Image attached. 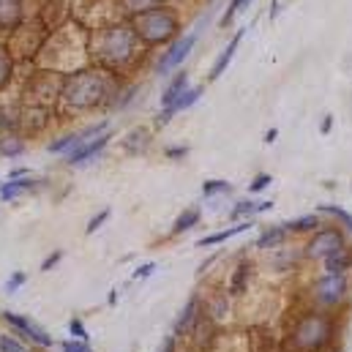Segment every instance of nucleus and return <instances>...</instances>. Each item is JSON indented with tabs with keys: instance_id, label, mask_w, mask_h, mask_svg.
I'll use <instances>...</instances> for the list:
<instances>
[{
	"instance_id": "c9c22d12",
	"label": "nucleus",
	"mask_w": 352,
	"mask_h": 352,
	"mask_svg": "<svg viewBox=\"0 0 352 352\" xmlns=\"http://www.w3.org/2000/svg\"><path fill=\"white\" fill-rule=\"evenodd\" d=\"M28 175H33L28 167H16V170H11V173H8V180H16V177H28Z\"/></svg>"
},
{
	"instance_id": "c756f323",
	"label": "nucleus",
	"mask_w": 352,
	"mask_h": 352,
	"mask_svg": "<svg viewBox=\"0 0 352 352\" xmlns=\"http://www.w3.org/2000/svg\"><path fill=\"white\" fill-rule=\"evenodd\" d=\"M246 3H249V0H232V3H230V8H227V14L221 16V28H227V25L232 22V16H235L241 8H246Z\"/></svg>"
},
{
	"instance_id": "7ed1b4c3",
	"label": "nucleus",
	"mask_w": 352,
	"mask_h": 352,
	"mask_svg": "<svg viewBox=\"0 0 352 352\" xmlns=\"http://www.w3.org/2000/svg\"><path fill=\"white\" fill-rule=\"evenodd\" d=\"M131 50H134V30L118 25V28L107 30V44L98 52H101V58L109 66H118V63H123V60L131 58Z\"/></svg>"
},
{
	"instance_id": "cd10ccee",
	"label": "nucleus",
	"mask_w": 352,
	"mask_h": 352,
	"mask_svg": "<svg viewBox=\"0 0 352 352\" xmlns=\"http://www.w3.org/2000/svg\"><path fill=\"white\" fill-rule=\"evenodd\" d=\"M254 205L257 202H249V199H241L235 208H232V213H230V219H241V216H249V213H254Z\"/></svg>"
},
{
	"instance_id": "f3484780",
	"label": "nucleus",
	"mask_w": 352,
	"mask_h": 352,
	"mask_svg": "<svg viewBox=\"0 0 352 352\" xmlns=\"http://www.w3.org/2000/svg\"><path fill=\"white\" fill-rule=\"evenodd\" d=\"M11 77H14V55L0 44V93L11 85Z\"/></svg>"
},
{
	"instance_id": "393cba45",
	"label": "nucleus",
	"mask_w": 352,
	"mask_h": 352,
	"mask_svg": "<svg viewBox=\"0 0 352 352\" xmlns=\"http://www.w3.org/2000/svg\"><path fill=\"white\" fill-rule=\"evenodd\" d=\"M0 352H30L19 339L14 336H0Z\"/></svg>"
},
{
	"instance_id": "a19ab883",
	"label": "nucleus",
	"mask_w": 352,
	"mask_h": 352,
	"mask_svg": "<svg viewBox=\"0 0 352 352\" xmlns=\"http://www.w3.org/2000/svg\"><path fill=\"white\" fill-rule=\"evenodd\" d=\"M88 352H93V350H88Z\"/></svg>"
},
{
	"instance_id": "1a4fd4ad",
	"label": "nucleus",
	"mask_w": 352,
	"mask_h": 352,
	"mask_svg": "<svg viewBox=\"0 0 352 352\" xmlns=\"http://www.w3.org/2000/svg\"><path fill=\"white\" fill-rule=\"evenodd\" d=\"M25 0H0V33H14L25 28Z\"/></svg>"
},
{
	"instance_id": "2eb2a0df",
	"label": "nucleus",
	"mask_w": 352,
	"mask_h": 352,
	"mask_svg": "<svg viewBox=\"0 0 352 352\" xmlns=\"http://www.w3.org/2000/svg\"><path fill=\"white\" fill-rule=\"evenodd\" d=\"M350 267H352V257H350V252H344V246L322 260V270H325V273H347Z\"/></svg>"
},
{
	"instance_id": "a211bd4d",
	"label": "nucleus",
	"mask_w": 352,
	"mask_h": 352,
	"mask_svg": "<svg viewBox=\"0 0 352 352\" xmlns=\"http://www.w3.org/2000/svg\"><path fill=\"white\" fill-rule=\"evenodd\" d=\"M186 85H188V74L186 72H177L175 80L167 85V90H164V96H162V107H167V104H173L177 96L186 90Z\"/></svg>"
},
{
	"instance_id": "a878e982",
	"label": "nucleus",
	"mask_w": 352,
	"mask_h": 352,
	"mask_svg": "<svg viewBox=\"0 0 352 352\" xmlns=\"http://www.w3.org/2000/svg\"><path fill=\"white\" fill-rule=\"evenodd\" d=\"M25 281H28V273H22V270L11 273V276H8V281H6V295H14Z\"/></svg>"
},
{
	"instance_id": "f03ea898",
	"label": "nucleus",
	"mask_w": 352,
	"mask_h": 352,
	"mask_svg": "<svg viewBox=\"0 0 352 352\" xmlns=\"http://www.w3.org/2000/svg\"><path fill=\"white\" fill-rule=\"evenodd\" d=\"M134 28H137V33H140L145 41H151V44H162V41H167V38L175 33L177 19L170 14V11L148 8V11L140 14V19L134 22Z\"/></svg>"
},
{
	"instance_id": "0eeeda50",
	"label": "nucleus",
	"mask_w": 352,
	"mask_h": 352,
	"mask_svg": "<svg viewBox=\"0 0 352 352\" xmlns=\"http://www.w3.org/2000/svg\"><path fill=\"white\" fill-rule=\"evenodd\" d=\"M109 137H112V131H101L98 137H93V140H88V142L77 145L74 151H69L63 162H66L69 167H82V164H88L90 159H96V156H98V153L107 148Z\"/></svg>"
},
{
	"instance_id": "b1692460",
	"label": "nucleus",
	"mask_w": 352,
	"mask_h": 352,
	"mask_svg": "<svg viewBox=\"0 0 352 352\" xmlns=\"http://www.w3.org/2000/svg\"><path fill=\"white\" fill-rule=\"evenodd\" d=\"M232 191V186L227 183V180H208L205 186H202V194L205 197H213V194H230Z\"/></svg>"
},
{
	"instance_id": "473e14b6",
	"label": "nucleus",
	"mask_w": 352,
	"mask_h": 352,
	"mask_svg": "<svg viewBox=\"0 0 352 352\" xmlns=\"http://www.w3.org/2000/svg\"><path fill=\"white\" fill-rule=\"evenodd\" d=\"M60 260H63V252H52V254H50V257L41 263V270H44V273H47V270H52V267L60 263Z\"/></svg>"
},
{
	"instance_id": "ddd939ff",
	"label": "nucleus",
	"mask_w": 352,
	"mask_h": 352,
	"mask_svg": "<svg viewBox=\"0 0 352 352\" xmlns=\"http://www.w3.org/2000/svg\"><path fill=\"white\" fill-rule=\"evenodd\" d=\"M243 33H246V30H241V33H235V36H232V41L227 44V50L221 52V58H219V60L213 63V69H210V80H219V77L224 74V69L230 66V60H232V55H235V50L241 47V38H243Z\"/></svg>"
},
{
	"instance_id": "f257e3e1",
	"label": "nucleus",
	"mask_w": 352,
	"mask_h": 352,
	"mask_svg": "<svg viewBox=\"0 0 352 352\" xmlns=\"http://www.w3.org/2000/svg\"><path fill=\"white\" fill-rule=\"evenodd\" d=\"M104 93L107 88H104V80L98 72H77L63 82L60 98L72 109H90L104 101Z\"/></svg>"
},
{
	"instance_id": "72a5a7b5",
	"label": "nucleus",
	"mask_w": 352,
	"mask_h": 352,
	"mask_svg": "<svg viewBox=\"0 0 352 352\" xmlns=\"http://www.w3.org/2000/svg\"><path fill=\"white\" fill-rule=\"evenodd\" d=\"M153 270H156V263L142 265V267H137V273H134V278H148V276H151Z\"/></svg>"
},
{
	"instance_id": "412c9836",
	"label": "nucleus",
	"mask_w": 352,
	"mask_h": 352,
	"mask_svg": "<svg viewBox=\"0 0 352 352\" xmlns=\"http://www.w3.org/2000/svg\"><path fill=\"white\" fill-rule=\"evenodd\" d=\"M194 311H197V298H191V300L186 303V309H183V314L177 317V322H175V333H183V331H188V325H191V320H194Z\"/></svg>"
},
{
	"instance_id": "2f4dec72",
	"label": "nucleus",
	"mask_w": 352,
	"mask_h": 352,
	"mask_svg": "<svg viewBox=\"0 0 352 352\" xmlns=\"http://www.w3.org/2000/svg\"><path fill=\"white\" fill-rule=\"evenodd\" d=\"M270 180H273V177H270V175H257V177H254V180H252V186H249V191H252V194H260L263 188H267V186H270Z\"/></svg>"
},
{
	"instance_id": "aec40b11",
	"label": "nucleus",
	"mask_w": 352,
	"mask_h": 352,
	"mask_svg": "<svg viewBox=\"0 0 352 352\" xmlns=\"http://www.w3.org/2000/svg\"><path fill=\"white\" fill-rule=\"evenodd\" d=\"M145 145H148V131H145V129H137V131H131V134L126 137V148H129L131 153H142Z\"/></svg>"
},
{
	"instance_id": "9d476101",
	"label": "nucleus",
	"mask_w": 352,
	"mask_h": 352,
	"mask_svg": "<svg viewBox=\"0 0 352 352\" xmlns=\"http://www.w3.org/2000/svg\"><path fill=\"white\" fill-rule=\"evenodd\" d=\"M202 96V88H186L180 96H177L173 104H167L164 109H162V115H159V126H164V123H170L173 118H175L177 112H183V109H188L197 98Z\"/></svg>"
},
{
	"instance_id": "f8f14e48",
	"label": "nucleus",
	"mask_w": 352,
	"mask_h": 352,
	"mask_svg": "<svg viewBox=\"0 0 352 352\" xmlns=\"http://www.w3.org/2000/svg\"><path fill=\"white\" fill-rule=\"evenodd\" d=\"M38 183L36 180H30L28 177H16V180H6V183H0V199L3 202H11V199H16L22 191H30V188H36Z\"/></svg>"
},
{
	"instance_id": "4be33fe9",
	"label": "nucleus",
	"mask_w": 352,
	"mask_h": 352,
	"mask_svg": "<svg viewBox=\"0 0 352 352\" xmlns=\"http://www.w3.org/2000/svg\"><path fill=\"white\" fill-rule=\"evenodd\" d=\"M317 224H320L317 216H300V219H295V221H289V224H284V227L292 230V232H309V230H314Z\"/></svg>"
},
{
	"instance_id": "4c0bfd02",
	"label": "nucleus",
	"mask_w": 352,
	"mask_h": 352,
	"mask_svg": "<svg viewBox=\"0 0 352 352\" xmlns=\"http://www.w3.org/2000/svg\"><path fill=\"white\" fill-rule=\"evenodd\" d=\"M159 352H175V336H167L164 339V344H162V350Z\"/></svg>"
},
{
	"instance_id": "ea45409f",
	"label": "nucleus",
	"mask_w": 352,
	"mask_h": 352,
	"mask_svg": "<svg viewBox=\"0 0 352 352\" xmlns=\"http://www.w3.org/2000/svg\"><path fill=\"white\" fill-rule=\"evenodd\" d=\"M276 134H278V131H276V129H270V131H267V137H265V140H267V142H273V140H276Z\"/></svg>"
},
{
	"instance_id": "20e7f679",
	"label": "nucleus",
	"mask_w": 352,
	"mask_h": 352,
	"mask_svg": "<svg viewBox=\"0 0 352 352\" xmlns=\"http://www.w3.org/2000/svg\"><path fill=\"white\" fill-rule=\"evenodd\" d=\"M3 320H6V325H11L14 331H19L22 336H28L33 344H38V347H52L55 344V339H52V333L50 331H44L36 320H30V317H22V314H14V311H3Z\"/></svg>"
},
{
	"instance_id": "9b49d317",
	"label": "nucleus",
	"mask_w": 352,
	"mask_h": 352,
	"mask_svg": "<svg viewBox=\"0 0 352 352\" xmlns=\"http://www.w3.org/2000/svg\"><path fill=\"white\" fill-rule=\"evenodd\" d=\"M28 153V140L22 137V134H16V131H0V156H6V159H19V156H25Z\"/></svg>"
},
{
	"instance_id": "7c9ffc66",
	"label": "nucleus",
	"mask_w": 352,
	"mask_h": 352,
	"mask_svg": "<svg viewBox=\"0 0 352 352\" xmlns=\"http://www.w3.org/2000/svg\"><path fill=\"white\" fill-rule=\"evenodd\" d=\"M60 350L63 352H88V342L85 339H69V342H63L60 344Z\"/></svg>"
},
{
	"instance_id": "dca6fc26",
	"label": "nucleus",
	"mask_w": 352,
	"mask_h": 352,
	"mask_svg": "<svg viewBox=\"0 0 352 352\" xmlns=\"http://www.w3.org/2000/svg\"><path fill=\"white\" fill-rule=\"evenodd\" d=\"M199 219H202L199 208H188V210H183V213L177 216L175 227H173V235H183V232H188L191 227H197V224H199Z\"/></svg>"
},
{
	"instance_id": "423d86ee",
	"label": "nucleus",
	"mask_w": 352,
	"mask_h": 352,
	"mask_svg": "<svg viewBox=\"0 0 352 352\" xmlns=\"http://www.w3.org/2000/svg\"><path fill=\"white\" fill-rule=\"evenodd\" d=\"M347 292V276L344 273H325V278L317 281V303L320 306H336Z\"/></svg>"
},
{
	"instance_id": "6e6552de",
	"label": "nucleus",
	"mask_w": 352,
	"mask_h": 352,
	"mask_svg": "<svg viewBox=\"0 0 352 352\" xmlns=\"http://www.w3.org/2000/svg\"><path fill=\"white\" fill-rule=\"evenodd\" d=\"M342 246H344L342 232H336V230H322V232H317V235L311 238V243H309V249H306V257H309V260H325L328 254L339 252Z\"/></svg>"
},
{
	"instance_id": "e433bc0d",
	"label": "nucleus",
	"mask_w": 352,
	"mask_h": 352,
	"mask_svg": "<svg viewBox=\"0 0 352 352\" xmlns=\"http://www.w3.org/2000/svg\"><path fill=\"white\" fill-rule=\"evenodd\" d=\"M331 129H333V118H331V115H325V118H322V123H320V134H328Z\"/></svg>"
},
{
	"instance_id": "6ab92c4d",
	"label": "nucleus",
	"mask_w": 352,
	"mask_h": 352,
	"mask_svg": "<svg viewBox=\"0 0 352 352\" xmlns=\"http://www.w3.org/2000/svg\"><path fill=\"white\" fill-rule=\"evenodd\" d=\"M284 235H287V227H270V230H265L263 235H260L257 246L260 249H273V246H278L284 241Z\"/></svg>"
},
{
	"instance_id": "f704fd0d",
	"label": "nucleus",
	"mask_w": 352,
	"mask_h": 352,
	"mask_svg": "<svg viewBox=\"0 0 352 352\" xmlns=\"http://www.w3.org/2000/svg\"><path fill=\"white\" fill-rule=\"evenodd\" d=\"M186 153H188L186 145H180V148H167V156H170V159H183Z\"/></svg>"
},
{
	"instance_id": "4468645a",
	"label": "nucleus",
	"mask_w": 352,
	"mask_h": 352,
	"mask_svg": "<svg viewBox=\"0 0 352 352\" xmlns=\"http://www.w3.org/2000/svg\"><path fill=\"white\" fill-rule=\"evenodd\" d=\"M246 230H252V221H243V224H235V227H230V230L213 232V235L197 241V246H199V249H205V246H219V243H224V241H230V238H235V235H241V232H246Z\"/></svg>"
},
{
	"instance_id": "39448f33",
	"label": "nucleus",
	"mask_w": 352,
	"mask_h": 352,
	"mask_svg": "<svg viewBox=\"0 0 352 352\" xmlns=\"http://www.w3.org/2000/svg\"><path fill=\"white\" fill-rule=\"evenodd\" d=\"M194 44H197V33H186L180 41H175V44L162 55V60L156 63V74H159V77H164V74H170L173 69H177V66L191 55Z\"/></svg>"
},
{
	"instance_id": "5701e85b",
	"label": "nucleus",
	"mask_w": 352,
	"mask_h": 352,
	"mask_svg": "<svg viewBox=\"0 0 352 352\" xmlns=\"http://www.w3.org/2000/svg\"><path fill=\"white\" fill-rule=\"evenodd\" d=\"M320 213H328V216H336L352 235V213H347L344 208H336V205H320Z\"/></svg>"
},
{
	"instance_id": "c85d7f7f",
	"label": "nucleus",
	"mask_w": 352,
	"mask_h": 352,
	"mask_svg": "<svg viewBox=\"0 0 352 352\" xmlns=\"http://www.w3.org/2000/svg\"><path fill=\"white\" fill-rule=\"evenodd\" d=\"M69 333H72L74 339H85V342H88V331H85V325H82L80 317H72V320H69Z\"/></svg>"
},
{
	"instance_id": "bb28decb",
	"label": "nucleus",
	"mask_w": 352,
	"mask_h": 352,
	"mask_svg": "<svg viewBox=\"0 0 352 352\" xmlns=\"http://www.w3.org/2000/svg\"><path fill=\"white\" fill-rule=\"evenodd\" d=\"M107 219H109V208H104V210H98V213H96V216H93V219H90V221H88V227H85V232H88V235H93L96 230H101V224H104Z\"/></svg>"
},
{
	"instance_id": "58836bf2",
	"label": "nucleus",
	"mask_w": 352,
	"mask_h": 352,
	"mask_svg": "<svg viewBox=\"0 0 352 352\" xmlns=\"http://www.w3.org/2000/svg\"><path fill=\"white\" fill-rule=\"evenodd\" d=\"M107 303L115 306V303H118V292H109V295H107Z\"/></svg>"
}]
</instances>
